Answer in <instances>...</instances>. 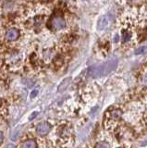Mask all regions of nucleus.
<instances>
[{
	"label": "nucleus",
	"mask_w": 147,
	"mask_h": 148,
	"mask_svg": "<svg viewBox=\"0 0 147 148\" xmlns=\"http://www.w3.org/2000/svg\"><path fill=\"white\" fill-rule=\"evenodd\" d=\"M118 67V61L115 59L108 60L98 66L91 67L88 69V75L92 78H98L102 76H107L111 73Z\"/></svg>",
	"instance_id": "1"
},
{
	"label": "nucleus",
	"mask_w": 147,
	"mask_h": 148,
	"mask_svg": "<svg viewBox=\"0 0 147 148\" xmlns=\"http://www.w3.org/2000/svg\"><path fill=\"white\" fill-rule=\"evenodd\" d=\"M50 23H51V28L55 31L62 30L66 27V21L64 20V18L61 16L53 17Z\"/></svg>",
	"instance_id": "2"
},
{
	"label": "nucleus",
	"mask_w": 147,
	"mask_h": 148,
	"mask_svg": "<svg viewBox=\"0 0 147 148\" xmlns=\"http://www.w3.org/2000/svg\"><path fill=\"white\" fill-rule=\"evenodd\" d=\"M50 131H51V125L47 122H41L36 127V132L39 135H46Z\"/></svg>",
	"instance_id": "3"
},
{
	"label": "nucleus",
	"mask_w": 147,
	"mask_h": 148,
	"mask_svg": "<svg viewBox=\"0 0 147 148\" xmlns=\"http://www.w3.org/2000/svg\"><path fill=\"white\" fill-rule=\"evenodd\" d=\"M109 23H110V21L107 16L101 17L98 21V23H97V29L99 31H103L105 29H107V28L109 26Z\"/></svg>",
	"instance_id": "4"
},
{
	"label": "nucleus",
	"mask_w": 147,
	"mask_h": 148,
	"mask_svg": "<svg viewBox=\"0 0 147 148\" xmlns=\"http://www.w3.org/2000/svg\"><path fill=\"white\" fill-rule=\"evenodd\" d=\"M19 36H20V32L17 29H14V28L8 30L6 32V38L8 41H15L19 38Z\"/></svg>",
	"instance_id": "5"
},
{
	"label": "nucleus",
	"mask_w": 147,
	"mask_h": 148,
	"mask_svg": "<svg viewBox=\"0 0 147 148\" xmlns=\"http://www.w3.org/2000/svg\"><path fill=\"white\" fill-rule=\"evenodd\" d=\"M21 146V147H26V148H28V147L35 148V147H37V143H36V142L34 141V140H27V141H25L23 143H22Z\"/></svg>",
	"instance_id": "6"
},
{
	"label": "nucleus",
	"mask_w": 147,
	"mask_h": 148,
	"mask_svg": "<svg viewBox=\"0 0 147 148\" xmlns=\"http://www.w3.org/2000/svg\"><path fill=\"white\" fill-rule=\"evenodd\" d=\"M70 79L68 78V79H66V80H64V81L62 82V83L60 84V86L58 87L59 92H63L64 90H66V88L68 87V83H70Z\"/></svg>",
	"instance_id": "7"
},
{
	"label": "nucleus",
	"mask_w": 147,
	"mask_h": 148,
	"mask_svg": "<svg viewBox=\"0 0 147 148\" xmlns=\"http://www.w3.org/2000/svg\"><path fill=\"white\" fill-rule=\"evenodd\" d=\"M146 50V47L145 46H142V47H140L136 50V54H142V53H144V51Z\"/></svg>",
	"instance_id": "8"
},
{
	"label": "nucleus",
	"mask_w": 147,
	"mask_h": 148,
	"mask_svg": "<svg viewBox=\"0 0 147 148\" xmlns=\"http://www.w3.org/2000/svg\"><path fill=\"white\" fill-rule=\"evenodd\" d=\"M37 95H38V90L37 89L34 90L33 92H31V98H34V97Z\"/></svg>",
	"instance_id": "9"
},
{
	"label": "nucleus",
	"mask_w": 147,
	"mask_h": 148,
	"mask_svg": "<svg viewBox=\"0 0 147 148\" xmlns=\"http://www.w3.org/2000/svg\"><path fill=\"white\" fill-rule=\"evenodd\" d=\"M95 146L96 147H109V145H107V143H97Z\"/></svg>",
	"instance_id": "10"
},
{
	"label": "nucleus",
	"mask_w": 147,
	"mask_h": 148,
	"mask_svg": "<svg viewBox=\"0 0 147 148\" xmlns=\"http://www.w3.org/2000/svg\"><path fill=\"white\" fill-rule=\"evenodd\" d=\"M38 115V112H34L33 114H31V116H30V118H29V119L30 120H33L35 117H36V116H37Z\"/></svg>",
	"instance_id": "11"
},
{
	"label": "nucleus",
	"mask_w": 147,
	"mask_h": 148,
	"mask_svg": "<svg viewBox=\"0 0 147 148\" xmlns=\"http://www.w3.org/2000/svg\"><path fill=\"white\" fill-rule=\"evenodd\" d=\"M3 139H4V136H3V133L0 132V145L2 143V142H3Z\"/></svg>",
	"instance_id": "12"
}]
</instances>
